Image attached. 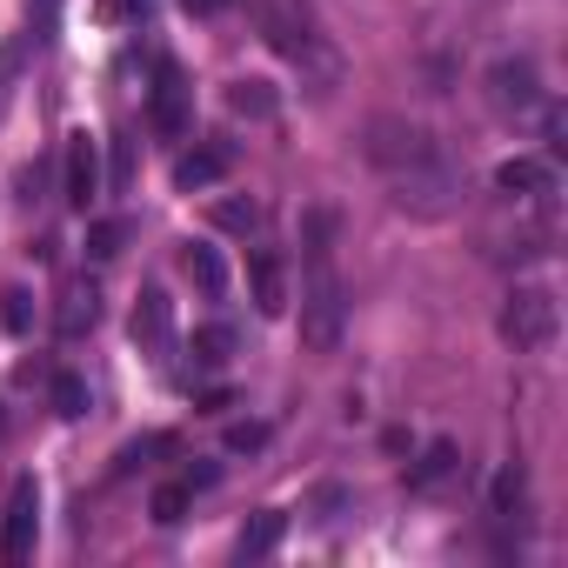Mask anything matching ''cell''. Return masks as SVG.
Returning a JSON list of instances; mask_svg holds the SVG:
<instances>
[{
  "label": "cell",
  "instance_id": "29",
  "mask_svg": "<svg viewBox=\"0 0 568 568\" xmlns=\"http://www.w3.org/2000/svg\"><path fill=\"white\" fill-rule=\"evenodd\" d=\"M221 481V468L214 462H201V468H187V488H214Z\"/></svg>",
  "mask_w": 568,
  "mask_h": 568
},
{
  "label": "cell",
  "instance_id": "23",
  "mask_svg": "<svg viewBox=\"0 0 568 568\" xmlns=\"http://www.w3.org/2000/svg\"><path fill=\"white\" fill-rule=\"evenodd\" d=\"M0 328H8V335H28V328H34V295H28V288H8V295H0Z\"/></svg>",
  "mask_w": 568,
  "mask_h": 568
},
{
  "label": "cell",
  "instance_id": "30",
  "mask_svg": "<svg viewBox=\"0 0 568 568\" xmlns=\"http://www.w3.org/2000/svg\"><path fill=\"white\" fill-rule=\"evenodd\" d=\"M181 8H187V14H221L227 0H181Z\"/></svg>",
  "mask_w": 568,
  "mask_h": 568
},
{
  "label": "cell",
  "instance_id": "20",
  "mask_svg": "<svg viewBox=\"0 0 568 568\" xmlns=\"http://www.w3.org/2000/svg\"><path fill=\"white\" fill-rule=\"evenodd\" d=\"M214 227L221 234H254L261 227V201H241V194L234 201H214Z\"/></svg>",
  "mask_w": 568,
  "mask_h": 568
},
{
  "label": "cell",
  "instance_id": "2",
  "mask_svg": "<svg viewBox=\"0 0 568 568\" xmlns=\"http://www.w3.org/2000/svg\"><path fill=\"white\" fill-rule=\"evenodd\" d=\"M348 335V281L335 267V247H308V281H302V342L315 355H335Z\"/></svg>",
  "mask_w": 568,
  "mask_h": 568
},
{
  "label": "cell",
  "instance_id": "26",
  "mask_svg": "<svg viewBox=\"0 0 568 568\" xmlns=\"http://www.w3.org/2000/svg\"><path fill=\"white\" fill-rule=\"evenodd\" d=\"M134 181V148H128V134L114 141V174H108V187H128Z\"/></svg>",
  "mask_w": 568,
  "mask_h": 568
},
{
  "label": "cell",
  "instance_id": "8",
  "mask_svg": "<svg viewBox=\"0 0 568 568\" xmlns=\"http://www.w3.org/2000/svg\"><path fill=\"white\" fill-rule=\"evenodd\" d=\"M247 288H254L261 315H288V261H281L274 247H254L247 254Z\"/></svg>",
  "mask_w": 568,
  "mask_h": 568
},
{
  "label": "cell",
  "instance_id": "19",
  "mask_svg": "<svg viewBox=\"0 0 568 568\" xmlns=\"http://www.w3.org/2000/svg\"><path fill=\"white\" fill-rule=\"evenodd\" d=\"M187 508H194V488H187V481H168V488H154V501H148V515H154L161 528L187 521Z\"/></svg>",
  "mask_w": 568,
  "mask_h": 568
},
{
  "label": "cell",
  "instance_id": "5",
  "mask_svg": "<svg viewBox=\"0 0 568 568\" xmlns=\"http://www.w3.org/2000/svg\"><path fill=\"white\" fill-rule=\"evenodd\" d=\"M187 114H194V88L181 74V61H154V88H148V121L154 134H187Z\"/></svg>",
  "mask_w": 568,
  "mask_h": 568
},
{
  "label": "cell",
  "instance_id": "13",
  "mask_svg": "<svg viewBox=\"0 0 568 568\" xmlns=\"http://www.w3.org/2000/svg\"><path fill=\"white\" fill-rule=\"evenodd\" d=\"M281 535H288V515H281V508H261V515L241 528L234 555H241V561H261V555H274V541H281Z\"/></svg>",
  "mask_w": 568,
  "mask_h": 568
},
{
  "label": "cell",
  "instance_id": "15",
  "mask_svg": "<svg viewBox=\"0 0 568 568\" xmlns=\"http://www.w3.org/2000/svg\"><path fill=\"white\" fill-rule=\"evenodd\" d=\"M181 261H187V274H194V288H201V295H227V261H221V247L187 241Z\"/></svg>",
  "mask_w": 568,
  "mask_h": 568
},
{
  "label": "cell",
  "instance_id": "7",
  "mask_svg": "<svg viewBox=\"0 0 568 568\" xmlns=\"http://www.w3.org/2000/svg\"><path fill=\"white\" fill-rule=\"evenodd\" d=\"M128 328H134V348H141L148 362H168V355H174V302H168L161 288H141Z\"/></svg>",
  "mask_w": 568,
  "mask_h": 568
},
{
  "label": "cell",
  "instance_id": "6",
  "mask_svg": "<svg viewBox=\"0 0 568 568\" xmlns=\"http://www.w3.org/2000/svg\"><path fill=\"white\" fill-rule=\"evenodd\" d=\"M61 168H68V207H81V214H88V207L108 194V174H101V141H94L88 128H81V134H68V161H61Z\"/></svg>",
  "mask_w": 568,
  "mask_h": 568
},
{
  "label": "cell",
  "instance_id": "4",
  "mask_svg": "<svg viewBox=\"0 0 568 568\" xmlns=\"http://www.w3.org/2000/svg\"><path fill=\"white\" fill-rule=\"evenodd\" d=\"M34 535H41V481L21 475L14 495H8V515H0V561H28Z\"/></svg>",
  "mask_w": 568,
  "mask_h": 568
},
{
  "label": "cell",
  "instance_id": "1",
  "mask_svg": "<svg viewBox=\"0 0 568 568\" xmlns=\"http://www.w3.org/2000/svg\"><path fill=\"white\" fill-rule=\"evenodd\" d=\"M368 161L388 174L395 207L428 214V221H435V214H455V201H462V168L442 154V141H435L428 128L395 121V114L368 121Z\"/></svg>",
  "mask_w": 568,
  "mask_h": 568
},
{
  "label": "cell",
  "instance_id": "14",
  "mask_svg": "<svg viewBox=\"0 0 568 568\" xmlns=\"http://www.w3.org/2000/svg\"><path fill=\"white\" fill-rule=\"evenodd\" d=\"M455 468H462V448H455V442H428V455L408 468V488H415V495H428V488H442Z\"/></svg>",
  "mask_w": 568,
  "mask_h": 568
},
{
  "label": "cell",
  "instance_id": "24",
  "mask_svg": "<svg viewBox=\"0 0 568 568\" xmlns=\"http://www.w3.org/2000/svg\"><path fill=\"white\" fill-rule=\"evenodd\" d=\"M495 515H521V468L495 475Z\"/></svg>",
  "mask_w": 568,
  "mask_h": 568
},
{
  "label": "cell",
  "instance_id": "17",
  "mask_svg": "<svg viewBox=\"0 0 568 568\" xmlns=\"http://www.w3.org/2000/svg\"><path fill=\"white\" fill-rule=\"evenodd\" d=\"M227 355H234V328H227V322L194 328V362H201V368H227Z\"/></svg>",
  "mask_w": 568,
  "mask_h": 568
},
{
  "label": "cell",
  "instance_id": "11",
  "mask_svg": "<svg viewBox=\"0 0 568 568\" xmlns=\"http://www.w3.org/2000/svg\"><path fill=\"white\" fill-rule=\"evenodd\" d=\"M101 322V295H94V281H74V288L61 295V315H54V328L74 342V335H88Z\"/></svg>",
  "mask_w": 568,
  "mask_h": 568
},
{
  "label": "cell",
  "instance_id": "21",
  "mask_svg": "<svg viewBox=\"0 0 568 568\" xmlns=\"http://www.w3.org/2000/svg\"><path fill=\"white\" fill-rule=\"evenodd\" d=\"M48 395H54V415H61V422H81V415H88V382H81V375H68V368H61Z\"/></svg>",
  "mask_w": 568,
  "mask_h": 568
},
{
  "label": "cell",
  "instance_id": "3",
  "mask_svg": "<svg viewBox=\"0 0 568 568\" xmlns=\"http://www.w3.org/2000/svg\"><path fill=\"white\" fill-rule=\"evenodd\" d=\"M555 335H561L555 288H515L501 308V342H515L521 355H541V348H555Z\"/></svg>",
  "mask_w": 568,
  "mask_h": 568
},
{
  "label": "cell",
  "instance_id": "27",
  "mask_svg": "<svg viewBox=\"0 0 568 568\" xmlns=\"http://www.w3.org/2000/svg\"><path fill=\"white\" fill-rule=\"evenodd\" d=\"M28 8H34V41H54V8L61 0H28Z\"/></svg>",
  "mask_w": 568,
  "mask_h": 568
},
{
  "label": "cell",
  "instance_id": "16",
  "mask_svg": "<svg viewBox=\"0 0 568 568\" xmlns=\"http://www.w3.org/2000/svg\"><path fill=\"white\" fill-rule=\"evenodd\" d=\"M227 108H234V114H247V121H274V108H281V101H274V88H267V81H227Z\"/></svg>",
  "mask_w": 568,
  "mask_h": 568
},
{
  "label": "cell",
  "instance_id": "22",
  "mask_svg": "<svg viewBox=\"0 0 568 568\" xmlns=\"http://www.w3.org/2000/svg\"><path fill=\"white\" fill-rule=\"evenodd\" d=\"M128 247V221H94L88 227V261H114Z\"/></svg>",
  "mask_w": 568,
  "mask_h": 568
},
{
  "label": "cell",
  "instance_id": "28",
  "mask_svg": "<svg viewBox=\"0 0 568 568\" xmlns=\"http://www.w3.org/2000/svg\"><path fill=\"white\" fill-rule=\"evenodd\" d=\"M128 14H148V0H101V21H128Z\"/></svg>",
  "mask_w": 568,
  "mask_h": 568
},
{
  "label": "cell",
  "instance_id": "18",
  "mask_svg": "<svg viewBox=\"0 0 568 568\" xmlns=\"http://www.w3.org/2000/svg\"><path fill=\"white\" fill-rule=\"evenodd\" d=\"M174 448H181L174 435H141V442H128V448L114 455V475H134V468H148L154 455H174Z\"/></svg>",
  "mask_w": 568,
  "mask_h": 568
},
{
  "label": "cell",
  "instance_id": "10",
  "mask_svg": "<svg viewBox=\"0 0 568 568\" xmlns=\"http://www.w3.org/2000/svg\"><path fill=\"white\" fill-rule=\"evenodd\" d=\"M227 174V148H187L181 161H174V187L181 194H201V187H214Z\"/></svg>",
  "mask_w": 568,
  "mask_h": 568
},
{
  "label": "cell",
  "instance_id": "9",
  "mask_svg": "<svg viewBox=\"0 0 568 568\" xmlns=\"http://www.w3.org/2000/svg\"><path fill=\"white\" fill-rule=\"evenodd\" d=\"M495 187L515 194V201H541V194H555V168L535 161V154H515V161L495 168Z\"/></svg>",
  "mask_w": 568,
  "mask_h": 568
},
{
  "label": "cell",
  "instance_id": "25",
  "mask_svg": "<svg viewBox=\"0 0 568 568\" xmlns=\"http://www.w3.org/2000/svg\"><path fill=\"white\" fill-rule=\"evenodd\" d=\"M227 448H234V455L267 448V422H234V428H227Z\"/></svg>",
  "mask_w": 568,
  "mask_h": 568
},
{
  "label": "cell",
  "instance_id": "12",
  "mask_svg": "<svg viewBox=\"0 0 568 568\" xmlns=\"http://www.w3.org/2000/svg\"><path fill=\"white\" fill-rule=\"evenodd\" d=\"M488 81H495V101H501V108H521V114H528V108L541 101V88H535V68H528V61H501Z\"/></svg>",
  "mask_w": 568,
  "mask_h": 568
}]
</instances>
